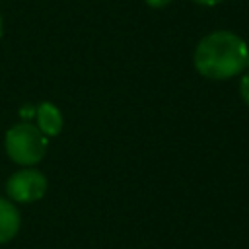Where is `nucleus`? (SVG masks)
I'll use <instances>...</instances> for the list:
<instances>
[{"label":"nucleus","instance_id":"3","mask_svg":"<svg viewBox=\"0 0 249 249\" xmlns=\"http://www.w3.org/2000/svg\"><path fill=\"white\" fill-rule=\"evenodd\" d=\"M45 193H47V177L33 167H23L12 173L6 181V195L14 202L29 204L43 198Z\"/></svg>","mask_w":249,"mask_h":249},{"label":"nucleus","instance_id":"2","mask_svg":"<svg viewBox=\"0 0 249 249\" xmlns=\"http://www.w3.org/2000/svg\"><path fill=\"white\" fill-rule=\"evenodd\" d=\"M47 146L49 138L37 128V124H31L27 121L8 128L4 136V148L8 158L23 167L39 163L47 154Z\"/></svg>","mask_w":249,"mask_h":249},{"label":"nucleus","instance_id":"7","mask_svg":"<svg viewBox=\"0 0 249 249\" xmlns=\"http://www.w3.org/2000/svg\"><path fill=\"white\" fill-rule=\"evenodd\" d=\"M171 0H146V4L148 6H152V8H163V6H167Z\"/></svg>","mask_w":249,"mask_h":249},{"label":"nucleus","instance_id":"9","mask_svg":"<svg viewBox=\"0 0 249 249\" xmlns=\"http://www.w3.org/2000/svg\"><path fill=\"white\" fill-rule=\"evenodd\" d=\"M0 35H2V18H0Z\"/></svg>","mask_w":249,"mask_h":249},{"label":"nucleus","instance_id":"1","mask_svg":"<svg viewBox=\"0 0 249 249\" xmlns=\"http://www.w3.org/2000/svg\"><path fill=\"white\" fill-rule=\"evenodd\" d=\"M247 43L231 31H214L200 39L195 49L196 70L210 80H228L247 66Z\"/></svg>","mask_w":249,"mask_h":249},{"label":"nucleus","instance_id":"5","mask_svg":"<svg viewBox=\"0 0 249 249\" xmlns=\"http://www.w3.org/2000/svg\"><path fill=\"white\" fill-rule=\"evenodd\" d=\"M21 226L19 210L8 198H0V245L12 241Z\"/></svg>","mask_w":249,"mask_h":249},{"label":"nucleus","instance_id":"8","mask_svg":"<svg viewBox=\"0 0 249 249\" xmlns=\"http://www.w3.org/2000/svg\"><path fill=\"white\" fill-rule=\"evenodd\" d=\"M196 4H202V6H214V4H220L222 0H195Z\"/></svg>","mask_w":249,"mask_h":249},{"label":"nucleus","instance_id":"6","mask_svg":"<svg viewBox=\"0 0 249 249\" xmlns=\"http://www.w3.org/2000/svg\"><path fill=\"white\" fill-rule=\"evenodd\" d=\"M239 93L243 97V101L249 105V72L241 78V84H239Z\"/></svg>","mask_w":249,"mask_h":249},{"label":"nucleus","instance_id":"4","mask_svg":"<svg viewBox=\"0 0 249 249\" xmlns=\"http://www.w3.org/2000/svg\"><path fill=\"white\" fill-rule=\"evenodd\" d=\"M35 119H37V128L49 138V136H56L62 130V115L58 111V107L51 101H43L35 107Z\"/></svg>","mask_w":249,"mask_h":249}]
</instances>
